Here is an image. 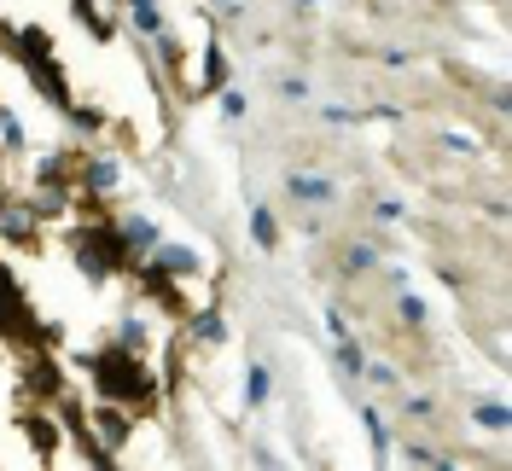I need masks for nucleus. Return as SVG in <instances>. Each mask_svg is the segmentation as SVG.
I'll return each mask as SVG.
<instances>
[{
  "mask_svg": "<svg viewBox=\"0 0 512 471\" xmlns=\"http://www.w3.org/2000/svg\"><path fill=\"white\" fill-rule=\"evenodd\" d=\"M82 367H88V384H94L99 402H123V408L140 413V419L163 402V378L146 367V355H134V349H123V344H99Z\"/></svg>",
  "mask_w": 512,
  "mask_h": 471,
  "instance_id": "obj_1",
  "label": "nucleus"
},
{
  "mask_svg": "<svg viewBox=\"0 0 512 471\" xmlns=\"http://www.w3.org/2000/svg\"><path fill=\"white\" fill-rule=\"evenodd\" d=\"M18 431L30 437V454L41 460V466H53L64 454V442H70V425H64V413L53 408V402H35V408L18 413Z\"/></svg>",
  "mask_w": 512,
  "mask_h": 471,
  "instance_id": "obj_2",
  "label": "nucleus"
},
{
  "mask_svg": "<svg viewBox=\"0 0 512 471\" xmlns=\"http://www.w3.org/2000/svg\"><path fill=\"white\" fill-rule=\"evenodd\" d=\"M117 187H123V157L117 152H82V163H76V198L111 204Z\"/></svg>",
  "mask_w": 512,
  "mask_h": 471,
  "instance_id": "obj_3",
  "label": "nucleus"
},
{
  "mask_svg": "<svg viewBox=\"0 0 512 471\" xmlns=\"http://www.w3.org/2000/svg\"><path fill=\"white\" fill-rule=\"evenodd\" d=\"M181 88H187L192 99H210V94H222V88H227V47L216 41V35H204V41H198V64L187 59Z\"/></svg>",
  "mask_w": 512,
  "mask_h": 471,
  "instance_id": "obj_4",
  "label": "nucleus"
},
{
  "mask_svg": "<svg viewBox=\"0 0 512 471\" xmlns=\"http://www.w3.org/2000/svg\"><path fill=\"white\" fill-rule=\"evenodd\" d=\"M41 233H47V221H41V210H35L30 198H6L0 192V245H41Z\"/></svg>",
  "mask_w": 512,
  "mask_h": 471,
  "instance_id": "obj_5",
  "label": "nucleus"
},
{
  "mask_svg": "<svg viewBox=\"0 0 512 471\" xmlns=\"http://www.w3.org/2000/svg\"><path fill=\"white\" fill-rule=\"evenodd\" d=\"M286 198L303 210H326V204H338V181L320 169H297V175H286Z\"/></svg>",
  "mask_w": 512,
  "mask_h": 471,
  "instance_id": "obj_6",
  "label": "nucleus"
},
{
  "mask_svg": "<svg viewBox=\"0 0 512 471\" xmlns=\"http://www.w3.org/2000/svg\"><path fill=\"white\" fill-rule=\"evenodd\" d=\"M181 326H187V344L192 349H222L227 344V320L216 303H192L187 314H181Z\"/></svg>",
  "mask_w": 512,
  "mask_h": 471,
  "instance_id": "obj_7",
  "label": "nucleus"
},
{
  "mask_svg": "<svg viewBox=\"0 0 512 471\" xmlns=\"http://www.w3.org/2000/svg\"><path fill=\"white\" fill-rule=\"evenodd\" d=\"M146 256L158 262V268L169 274V280H181V285H192L198 274H204V256L192 251V245H169V239H158V245H152Z\"/></svg>",
  "mask_w": 512,
  "mask_h": 471,
  "instance_id": "obj_8",
  "label": "nucleus"
},
{
  "mask_svg": "<svg viewBox=\"0 0 512 471\" xmlns=\"http://www.w3.org/2000/svg\"><path fill=\"white\" fill-rule=\"evenodd\" d=\"M111 221H117V233H123L128 256H146V251H152V245L163 239V227L146 216V210H123V216H111Z\"/></svg>",
  "mask_w": 512,
  "mask_h": 471,
  "instance_id": "obj_9",
  "label": "nucleus"
},
{
  "mask_svg": "<svg viewBox=\"0 0 512 471\" xmlns=\"http://www.w3.org/2000/svg\"><path fill=\"white\" fill-rule=\"evenodd\" d=\"M361 431H367L373 460L390 466V460H396V437H390V413H379V402H367V408H361Z\"/></svg>",
  "mask_w": 512,
  "mask_h": 471,
  "instance_id": "obj_10",
  "label": "nucleus"
},
{
  "mask_svg": "<svg viewBox=\"0 0 512 471\" xmlns=\"http://www.w3.org/2000/svg\"><path fill=\"white\" fill-rule=\"evenodd\" d=\"M111 344H123V349H134V355H152V320L140 309H128L123 320H117V338Z\"/></svg>",
  "mask_w": 512,
  "mask_h": 471,
  "instance_id": "obj_11",
  "label": "nucleus"
},
{
  "mask_svg": "<svg viewBox=\"0 0 512 471\" xmlns=\"http://www.w3.org/2000/svg\"><path fill=\"white\" fill-rule=\"evenodd\" d=\"M379 268V245L373 239H361V245H350V251L338 256V280H367Z\"/></svg>",
  "mask_w": 512,
  "mask_h": 471,
  "instance_id": "obj_12",
  "label": "nucleus"
},
{
  "mask_svg": "<svg viewBox=\"0 0 512 471\" xmlns=\"http://www.w3.org/2000/svg\"><path fill=\"white\" fill-rule=\"evenodd\" d=\"M268 396H274V373H268V361H251L245 367V413H262Z\"/></svg>",
  "mask_w": 512,
  "mask_h": 471,
  "instance_id": "obj_13",
  "label": "nucleus"
},
{
  "mask_svg": "<svg viewBox=\"0 0 512 471\" xmlns=\"http://www.w3.org/2000/svg\"><path fill=\"white\" fill-rule=\"evenodd\" d=\"M70 18L94 35V41H111V35H117V18H111V12H99L94 0H70Z\"/></svg>",
  "mask_w": 512,
  "mask_h": 471,
  "instance_id": "obj_14",
  "label": "nucleus"
},
{
  "mask_svg": "<svg viewBox=\"0 0 512 471\" xmlns=\"http://www.w3.org/2000/svg\"><path fill=\"white\" fill-rule=\"evenodd\" d=\"M64 123L76 128V140H82V146H88V140H94V134H105V128H111V117H105V111H99V105H82V99H76V105H70V111H64Z\"/></svg>",
  "mask_w": 512,
  "mask_h": 471,
  "instance_id": "obj_15",
  "label": "nucleus"
},
{
  "mask_svg": "<svg viewBox=\"0 0 512 471\" xmlns=\"http://www.w3.org/2000/svg\"><path fill=\"white\" fill-rule=\"evenodd\" d=\"M332 361H338V378L355 384L361 367H367V344H361V338H338V344H332Z\"/></svg>",
  "mask_w": 512,
  "mask_h": 471,
  "instance_id": "obj_16",
  "label": "nucleus"
},
{
  "mask_svg": "<svg viewBox=\"0 0 512 471\" xmlns=\"http://www.w3.org/2000/svg\"><path fill=\"white\" fill-rule=\"evenodd\" d=\"M251 239L256 251H280V216L268 204H256V198H251Z\"/></svg>",
  "mask_w": 512,
  "mask_h": 471,
  "instance_id": "obj_17",
  "label": "nucleus"
},
{
  "mask_svg": "<svg viewBox=\"0 0 512 471\" xmlns=\"http://www.w3.org/2000/svg\"><path fill=\"white\" fill-rule=\"evenodd\" d=\"M128 30L140 35V41H152L158 30H169L163 12H158V0H128Z\"/></svg>",
  "mask_w": 512,
  "mask_h": 471,
  "instance_id": "obj_18",
  "label": "nucleus"
},
{
  "mask_svg": "<svg viewBox=\"0 0 512 471\" xmlns=\"http://www.w3.org/2000/svg\"><path fill=\"white\" fill-rule=\"evenodd\" d=\"M0 152L6 157H24L30 152V134H24V117L12 105H0Z\"/></svg>",
  "mask_w": 512,
  "mask_h": 471,
  "instance_id": "obj_19",
  "label": "nucleus"
},
{
  "mask_svg": "<svg viewBox=\"0 0 512 471\" xmlns=\"http://www.w3.org/2000/svg\"><path fill=\"white\" fill-rule=\"evenodd\" d=\"M402 460H408V466H431V471H454V466H460L454 454L431 448V442H408V448H402Z\"/></svg>",
  "mask_w": 512,
  "mask_h": 471,
  "instance_id": "obj_20",
  "label": "nucleus"
},
{
  "mask_svg": "<svg viewBox=\"0 0 512 471\" xmlns=\"http://www.w3.org/2000/svg\"><path fill=\"white\" fill-rule=\"evenodd\" d=\"M396 314H402V326H408V332H425V320H431L425 297H419V291H408V285L396 291Z\"/></svg>",
  "mask_w": 512,
  "mask_h": 471,
  "instance_id": "obj_21",
  "label": "nucleus"
},
{
  "mask_svg": "<svg viewBox=\"0 0 512 471\" xmlns=\"http://www.w3.org/2000/svg\"><path fill=\"white\" fill-rule=\"evenodd\" d=\"M472 419H478L483 431H507V425H512V408H507V402H478V408H472Z\"/></svg>",
  "mask_w": 512,
  "mask_h": 471,
  "instance_id": "obj_22",
  "label": "nucleus"
},
{
  "mask_svg": "<svg viewBox=\"0 0 512 471\" xmlns=\"http://www.w3.org/2000/svg\"><path fill=\"white\" fill-rule=\"evenodd\" d=\"M361 378H367L373 390H396V384H402V373H396L390 361H373V355H367V367H361Z\"/></svg>",
  "mask_w": 512,
  "mask_h": 471,
  "instance_id": "obj_23",
  "label": "nucleus"
},
{
  "mask_svg": "<svg viewBox=\"0 0 512 471\" xmlns=\"http://www.w3.org/2000/svg\"><path fill=\"white\" fill-rule=\"evenodd\" d=\"M443 146H448L454 157H478V152H483V140H478V134H466V128H448Z\"/></svg>",
  "mask_w": 512,
  "mask_h": 471,
  "instance_id": "obj_24",
  "label": "nucleus"
},
{
  "mask_svg": "<svg viewBox=\"0 0 512 471\" xmlns=\"http://www.w3.org/2000/svg\"><path fill=\"white\" fill-rule=\"evenodd\" d=\"M320 123L326 128H361V111H350V105H320Z\"/></svg>",
  "mask_w": 512,
  "mask_h": 471,
  "instance_id": "obj_25",
  "label": "nucleus"
},
{
  "mask_svg": "<svg viewBox=\"0 0 512 471\" xmlns=\"http://www.w3.org/2000/svg\"><path fill=\"white\" fill-rule=\"evenodd\" d=\"M216 99H222V117H227V123H245V111H251V99L239 94V88H222Z\"/></svg>",
  "mask_w": 512,
  "mask_h": 471,
  "instance_id": "obj_26",
  "label": "nucleus"
},
{
  "mask_svg": "<svg viewBox=\"0 0 512 471\" xmlns=\"http://www.w3.org/2000/svg\"><path fill=\"white\" fill-rule=\"evenodd\" d=\"M402 419H419V425H431V419H437V396H408V402H402Z\"/></svg>",
  "mask_w": 512,
  "mask_h": 471,
  "instance_id": "obj_27",
  "label": "nucleus"
},
{
  "mask_svg": "<svg viewBox=\"0 0 512 471\" xmlns=\"http://www.w3.org/2000/svg\"><path fill=\"white\" fill-rule=\"evenodd\" d=\"M280 99L303 105V99H309V82H303V76H280Z\"/></svg>",
  "mask_w": 512,
  "mask_h": 471,
  "instance_id": "obj_28",
  "label": "nucleus"
},
{
  "mask_svg": "<svg viewBox=\"0 0 512 471\" xmlns=\"http://www.w3.org/2000/svg\"><path fill=\"white\" fill-rule=\"evenodd\" d=\"M326 338L338 344V338H350V320H344V309H326Z\"/></svg>",
  "mask_w": 512,
  "mask_h": 471,
  "instance_id": "obj_29",
  "label": "nucleus"
},
{
  "mask_svg": "<svg viewBox=\"0 0 512 471\" xmlns=\"http://www.w3.org/2000/svg\"><path fill=\"white\" fill-rule=\"evenodd\" d=\"M373 216H379V221H402V204H396V198H379V204H373Z\"/></svg>",
  "mask_w": 512,
  "mask_h": 471,
  "instance_id": "obj_30",
  "label": "nucleus"
},
{
  "mask_svg": "<svg viewBox=\"0 0 512 471\" xmlns=\"http://www.w3.org/2000/svg\"><path fill=\"white\" fill-rule=\"evenodd\" d=\"M216 12H245V0H210Z\"/></svg>",
  "mask_w": 512,
  "mask_h": 471,
  "instance_id": "obj_31",
  "label": "nucleus"
},
{
  "mask_svg": "<svg viewBox=\"0 0 512 471\" xmlns=\"http://www.w3.org/2000/svg\"><path fill=\"white\" fill-rule=\"evenodd\" d=\"M291 6H297V12H315L320 0H291Z\"/></svg>",
  "mask_w": 512,
  "mask_h": 471,
  "instance_id": "obj_32",
  "label": "nucleus"
},
{
  "mask_svg": "<svg viewBox=\"0 0 512 471\" xmlns=\"http://www.w3.org/2000/svg\"><path fill=\"white\" fill-rule=\"evenodd\" d=\"M111 6H128V0H111Z\"/></svg>",
  "mask_w": 512,
  "mask_h": 471,
  "instance_id": "obj_33",
  "label": "nucleus"
}]
</instances>
